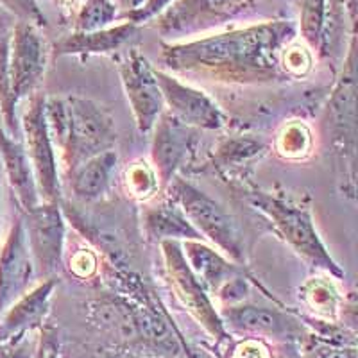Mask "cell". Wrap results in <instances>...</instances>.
I'll return each instance as SVG.
<instances>
[{"label": "cell", "instance_id": "6da1fadb", "mask_svg": "<svg viewBox=\"0 0 358 358\" xmlns=\"http://www.w3.org/2000/svg\"><path fill=\"white\" fill-rule=\"evenodd\" d=\"M296 36L287 20H268L187 41H162L163 66L174 76L217 85H271L287 79L281 50Z\"/></svg>", "mask_w": 358, "mask_h": 358}, {"label": "cell", "instance_id": "7a4b0ae2", "mask_svg": "<svg viewBox=\"0 0 358 358\" xmlns=\"http://www.w3.org/2000/svg\"><path fill=\"white\" fill-rule=\"evenodd\" d=\"M45 115L57 158L66 174L92 156L115 149L117 127L113 117L92 99L79 95L47 97Z\"/></svg>", "mask_w": 358, "mask_h": 358}, {"label": "cell", "instance_id": "3957f363", "mask_svg": "<svg viewBox=\"0 0 358 358\" xmlns=\"http://www.w3.org/2000/svg\"><path fill=\"white\" fill-rule=\"evenodd\" d=\"M328 145L335 159L341 190L350 199L357 192V38L351 43L341 76L331 88L324 110Z\"/></svg>", "mask_w": 358, "mask_h": 358}, {"label": "cell", "instance_id": "277c9868", "mask_svg": "<svg viewBox=\"0 0 358 358\" xmlns=\"http://www.w3.org/2000/svg\"><path fill=\"white\" fill-rule=\"evenodd\" d=\"M245 197L248 203L271 222L274 231L287 242V245L310 267L322 271L335 280L346 276L331 257L330 249L322 242L308 206L265 190H249Z\"/></svg>", "mask_w": 358, "mask_h": 358}, {"label": "cell", "instance_id": "5b68a950", "mask_svg": "<svg viewBox=\"0 0 358 358\" xmlns=\"http://www.w3.org/2000/svg\"><path fill=\"white\" fill-rule=\"evenodd\" d=\"M165 192L179 204L204 242L219 249L235 264L244 265V236L231 213L219 201L181 176L172 179Z\"/></svg>", "mask_w": 358, "mask_h": 358}, {"label": "cell", "instance_id": "8992f818", "mask_svg": "<svg viewBox=\"0 0 358 358\" xmlns=\"http://www.w3.org/2000/svg\"><path fill=\"white\" fill-rule=\"evenodd\" d=\"M45 99L38 90L27 99V108L22 115L24 147L36 179L38 194L43 203H62V179H59V158L50 136Z\"/></svg>", "mask_w": 358, "mask_h": 358}, {"label": "cell", "instance_id": "52a82bcc", "mask_svg": "<svg viewBox=\"0 0 358 358\" xmlns=\"http://www.w3.org/2000/svg\"><path fill=\"white\" fill-rule=\"evenodd\" d=\"M158 245L163 264H165L167 280L181 305L217 342L229 341L231 334L226 330L212 296L197 280L196 274L192 273L190 265L187 264V258L183 255V249H181V242L165 241L159 242Z\"/></svg>", "mask_w": 358, "mask_h": 358}, {"label": "cell", "instance_id": "ba28073f", "mask_svg": "<svg viewBox=\"0 0 358 358\" xmlns=\"http://www.w3.org/2000/svg\"><path fill=\"white\" fill-rule=\"evenodd\" d=\"M258 0H174L156 17L155 27L171 41L222 27L244 15Z\"/></svg>", "mask_w": 358, "mask_h": 358}, {"label": "cell", "instance_id": "9c48e42d", "mask_svg": "<svg viewBox=\"0 0 358 358\" xmlns=\"http://www.w3.org/2000/svg\"><path fill=\"white\" fill-rule=\"evenodd\" d=\"M181 249L192 273L196 274L210 296L219 297L226 306L242 303L249 289L244 265L235 264L204 241H183Z\"/></svg>", "mask_w": 358, "mask_h": 358}, {"label": "cell", "instance_id": "30bf717a", "mask_svg": "<svg viewBox=\"0 0 358 358\" xmlns=\"http://www.w3.org/2000/svg\"><path fill=\"white\" fill-rule=\"evenodd\" d=\"M24 228L36 276H56L63 265L66 241V217L62 203H43L24 213Z\"/></svg>", "mask_w": 358, "mask_h": 358}, {"label": "cell", "instance_id": "8fae6325", "mask_svg": "<svg viewBox=\"0 0 358 358\" xmlns=\"http://www.w3.org/2000/svg\"><path fill=\"white\" fill-rule=\"evenodd\" d=\"M118 76L129 102L136 129L149 134L165 111L156 66L136 49H129L118 62Z\"/></svg>", "mask_w": 358, "mask_h": 358}, {"label": "cell", "instance_id": "7c38bea8", "mask_svg": "<svg viewBox=\"0 0 358 358\" xmlns=\"http://www.w3.org/2000/svg\"><path fill=\"white\" fill-rule=\"evenodd\" d=\"M156 79L162 90L165 111L185 126L197 131H219L228 124L222 108L204 90L162 69H156Z\"/></svg>", "mask_w": 358, "mask_h": 358}, {"label": "cell", "instance_id": "4fadbf2b", "mask_svg": "<svg viewBox=\"0 0 358 358\" xmlns=\"http://www.w3.org/2000/svg\"><path fill=\"white\" fill-rule=\"evenodd\" d=\"M49 63V47L40 27L18 20L9 33V70L18 102L38 92Z\"/></svg>", "mask_w": 358, "mask_h": 358}, {"label": "cell", "instance_id": "5bb4252c", "mask_svg": "<svg viewBox=\"0 0 358 358\" xmlns=\"http://www.w3.org/2000/svg\"><path fill=\"white\" fill-rule=\"evenodd\" d=\"M151 133V165L158 174L163 192L190 162L197 142V129L185 126L169 111H163Z\"/></svg>", "mask_w": 358, "mask_h": 358}, {"label": "cell", "instance_id": "9a60e30c", "mask_svg": "<svg viewBox=\"0 0 358 358\" xmlns=\"http://www.w3.org/2000/svg\"><path fill=\"white\" fill-rule=\"evenodd\" d=\"M219 313L229 334L264 338V341L274 338L276 342H299L306 335L305 326L299 319L290 317L289 313L278 308L236 303V305L224 306Z\"/></svg>", "mask_w": 358, "mask_h": 358}, {"label": "cell", "instance_id": "2e32d148", "mask_svg": "<svg viewBox=\"0 0 358 358\" xmlns=\"http://www.w3.org/2000/svg\"><path fill=\"white\" fill-rule=\"evenodd\" d=\"M34 276L24 219H17L0 244V313L33 287Z\"/></svg>", "mask_w": 358, "mask_h": 358}, {"label": "cell", "instance_id": "e0dca14e", "mask_svg": "<svg viewBox=\"0 0 358 358\" xmlns=\"http://www.w3.org/2000/svg\"><path fill=\"white\" fill-rule=\"evenodd\" d=\"M57 283L59 281L56 276L43 278L40 283L31 287L17 301L0 313V342L34 334L43 328Z\"/></svg>", "mask_w": 358, "mask_h": 358}, {"label": "cell", "instance_id": "ac0fdd59", "mask_svg": "<svg viewBox=\"0 0 358 358\" xmlns=\"http://www.w3.org/2000/svg\"><path fill=\"white\" fill-rule=\"evenodd\" d=\"M0 162L22 212L25 213L38 206L41 199L27 151L17 136H13L4 129L2 122H0Z\"/></svg>", "mask_w": 358, "mask_h": 358}, {"label": "cell", "instance_id": "d6986e66", "mask_svg": "<svg viewBox=\"0 0 358 358\" xmlns=\"http://www.w3.org/2000/svg\"><path fill=\"white\" fill-rule=\"evenodd\" d=\"M142 224L147 238L158 244L165 241H203L179 204L169 196L162 201L143 203Z\"/></svg>", "mask_w": 358, "mask_h": 358}, {"label": "cell", "instance_id": "ffe728a7", "mask_svg": "<svg viewBox=\"0 0 358 358\" xmlns=\"http://www.w3.org/2000/svg\"><path fill=\"white\" fill-rule=\"evenodd\" d=\"M138 34V25L122 22L92 33H70L56 43L57 56H97L110 54L126 47Z\"/></svg>", "mask_w": 358, "mask_h": 358}, {"label": "cell", "instance_id": "44dd1931", "mask_svg": "<svg viewBox=\"0 0 358 358\" xmlns=\"http://www.w3.org/2000/svg\"><path fill=\"white\" fill-rule=\"evenodd\" d=\"M118 152L110 149L97 156H92L81 165L69 172V183L73 197L83 203L101 199L111 187L113 176L117 172Z\"/></svg>", "mask_w": 358, "mask_h": 358}, {"label": "cell", "instance_id": "7402d4cb", "mask_svg": "<svg viewBox=\"0 0 358 358\" xmlns=\"http://www.w3.org/2000/svg\"><path fill=\"white\" fill-rule=\"evenodd\" d=\"M299 297H301L303 305L312 312V317L337 322L344 297H342L337 283L330 280V276L308 278L299 289Z\"/></svg>", "mask_w": 358, "mask_h": 358}, {"label": "cell", "instance_id": "603a6c76", "mask_svg": "<svg viewBox=\"0 0 358 358\" xmlns=\"http://www.w3.org/2000/svg\"><path fill=\"white\" fill-rule=\"evenodd\" d=\"M328 0H299V34L312 52L326 49Z\"/></svg>", "mask_w": 358, "mask_h": 358}, {"label": "cell", "instance_id": "cb8c5ba5", "mask_svg": "<svg viewBox=\"0 0 358 358\" xmlns=\"http://www.w3.org/2000/svg\"><path fill=\"white\" fill-rule=\"evenodd\" d=\"M313 134L303 120H289L281 126L274 138V151L280 158L299 162L312 155Z\"/></svg>", "mask_w": 358, "mask_h": 358}, {"label": "cell", "instance_id": "d4e9b609", "mask_svg": "<svg viewBox=\"0 0 358 358\" xmlns=\"http://www.w3.org/2000/svg\"><path fill=\"white\" fill-rule=\"evenodd\" d=\"M18 104L9 70V33H4L0 34V117L4 129L13 136L18 134Z\"/></svg>", "mask_w": 358, "mask_h": 358}, {"label": "cell", "instance_id": "484cf974", "mask_svg": "<svg viewBox=\"0 0 358 358\" xmlns=\"http://www.w3.org/2000/svg\"><path fill=\"white\" fill-rule=\"evenodd\" d=\"M267 151V147L262 140L251 136H233L224 140L215 151L217 167L222 171H235L252 159L262 158Z\"/></svg>", "mask_w": 358, "mask_h": 358}, {"label": "cell", "instance_id": "4316f807", "mask_svg": "<svg viewBox=\"0 0 358 358\" xmlns=\"http://www.w3.org/2000/svg\"><path fill=\"white\" fill-rule=\"evenodd\" d=\"M122 183L127 196L138 203H149V201L156 199V196L162 192L158 174L147 159L131 162L124 172Z\"/></svg>", "mask_w": 358, "mask_h": 358}, {"label": "cell", "instance_id": "83f0119b", "mask_svg": "<svg viewBox=\"0 0 358 358\" xmlns=\"http://www.w3.org/2000/svg\"><path fill=\"white\" fill-rule=\"evenodd\" d=\"M115 0H83L73 18V33H92L106 29L118 18Z\"/></svg>", "mask_w": 358, "mask_h": 358}, {"label": "cell", "instance_id": "f1b7e54d", "mask_svg": "<svg viewBox=\"0 0 358 358\" xmlns=\"http://www.w3.org/2000/svg\"><path fill=\"white\" fill-rule=\"evenodd\" d=\"M303 358H357V346L308 334L303 337Z\"/></svg>", "mask_w": 358, "mask_h": 358}, {"label": "cell", "instance_id": "f546056e", "mask_svg": "<svg viewBox=\"0 0 358 358\" xmlns=\"http://www.w3.org/2000/svg\"><path fill=\"white\" fill-rule=\"evenodd\" d=\"M280 63L287 79L306 78L313 69V52L306 45L292 40L281 50Z\"/></svg>", "mask_w": 358, "mask_h": 358}, {"label": "cell", "instance_id": "4dcf8cb0", "mask_svg": "<svg viewBox=\"0 0 358 358\" xmlns=\"http://www.w3.org/2000/svg\"><path fill=\"white\" fill-rule=\"evenodd\" d=\"M0 6L15 15L18 20H27L38 27H43L47 24L36 0H0Z\"/></svg>", "mask_w": 358, "mask_h": 358}, {"label": "cell", "instance_id": "1f68e13d", "mask_svg": "<svg viewBox=\"0 0 358 358\" xmlns=\"http://www.w3.org/2000/svg\"><path fill=\"white\" fill-rule=\"evenodd\" d=\"M70 273L79 280H90L99 271V257L94 249L79 248L69 262Z\"/></svg>", "mask_w": 358, "mask_h": 358}, {"label": "cell", "instance_id": "d6a6232c", "mask_svg": "<svg viewBox=\"0 0 358 358\" xmlns=\"http://www.w3.org/2000/svg\"><path fill=\"white\" fill-rule=\"evenodd\" d=\"M273 348L268 346L264 338L257 337H242L235 346L231 348L229 358H271Z\"/></svg>", "mask_w": 358, "mask_h": 358}, {"label": "cell", "instance_id": "836d02e7", "mask_svg": "<svg viewBox=\"0 0 358 358\" xmlns=\"http://www.w3.org/2000/svg\"><path fill=\"white\" fill-rule=\"evenodd\" d=\"M33 334L9 338L0 342V358H34L38 338H31Z\"/></svg>", "mask_w": 358, "mask_h": 358}, {"label": "cell", "instance_id": "e575fe53", "mask_svg": "<svg viewBox=\"0 0 358 358\" xmlns=\"http://www.w3.org/2000/svg\"><path fill=\"white\" fill-rule=\"evenodd\" d=\"M172 2H174V0H147L145 4H143L138 11L129 13V15H127V20L133 22V24L136 25L147 24V22L155 20L159 13L165 11Z\"/></svg>", "mask_w": 358, "mask_h": 358}, {"label": "cell", "instance_id": "d590c367", "mask_svg": "<svg viewBox=\"0 0 358 358\" xmlns=\"http://www.w3.org/2000/svg\"><path fill=\"white\" fill-rule=\"evenodd\" d=\"M34 358H62L59 344H57V338L52 330H43V328L40 330Z\"/></svg>", "mask_w": 358, "mask_h": 358}, {"label": "cell", "instance_id": "8d00e7d4", "mask_svg": "<svg viewBox=\"0 0 358 358\" xmlns=\"http://www.w3.org/2000/svg\"><path fill=\"white\" fill-rule=\"evenodd\" d=\"M273 348L271 358H303V351H299L297 341H280Z\"/></svg>", "mask_w": 358, "mask_h": 358}, {"label": "cell", "instance_id": "74e56055", "mask_svg": "<svg viewBox=\"0 0 358 358\" xmlns=\"http://www.w3.org/2000/svg\"><path fill=\"white\" fill-rule=\"evenodd\" d=\"M115 2H117V6L120 9H126L127 15H129V13L138 11V9L145 4L147 0H115Z\"/></svg>", "mask_w": 358, "mask_h": 358}, {"label": "cell", "instance_id": "f35d334b", "mask_svg": "<svg viewBox=\"0 0 358 358\" xmlns=\"http://www.w3.org/2000/svg\"><path fill=\"white\" fill-rule=\"evenodd\" d=\"M62 2L66 6H78V4H81L83 0H62Z\"/></svg>", "mask_w": 358, "mask_h": 358}, {"label": "cell", "instance_id": "ab89813d", "mask_svg": "<svg viewBox=\"0 0 358 358\" xmlns=\"http://www.w3.org/2000/svg\"><path fill=\"white\" fill-rule=\"evenodd\" d=\"M0 229H2V199H0Z\"/></svg>", "mask_w": 358, "mask_h": 358}]
</instances>
